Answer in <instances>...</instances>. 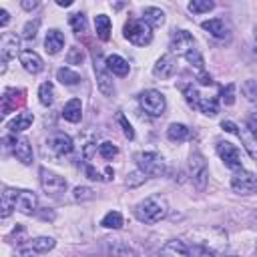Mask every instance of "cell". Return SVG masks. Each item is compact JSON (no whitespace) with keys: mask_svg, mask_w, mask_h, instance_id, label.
<instances>
[{"mask_svg":"<svg viewBox=\"0 0 257 257\" xmlns=\"http://www.w3.org/2000/svg\"><path fill=\"white\" fill-rule=\"evenodd\" d=\"M8 22H10V14H8V10L0 8V26H6Z\"/></svg>","mask_w":257,"mask_h":257,"instance_id":"cell-48","label":"cell"},{"mask_svg":"<svg viewBox=\"0 0 257 257\" xmlns=\"http://www.w3.org/2000/svg\"><path fill=\"white\" fill-rule=\"evenodd\" d=\"M38 26H40V20H38V18H34V20H28V22L24 24V28H22V36H24L26 40H32V38L36 36V30H38Z\"/></svg>","mask_w":257,"mask_h":257,"instance_id":"cell-41","label":"cell"},{"mask_svg":"<svg viewBox=\"0 0 257 257\" xmlns=\"http://www.w3.org/2000/svg\"><path fill=\"white\" fill-rule=\"evenodd\" d=\"M225 257H235V255H225Z\"/></svg>","mask_w":257,"mask_h":257,"instance_id":"cell-54","label":"cell"},{"mask_svg":"<svg viewBox=\"0 0 257 257\" xmlns=\"http://www.w3.org/2000/svg\"><path fill=\"white\" fill-rule=\"evenodd\" d=\"M84 173H86V177H88V179H92V181H100V179H102V177H100V173H98L92 165H86Z\"/></svg>","mask_w":257,"mask_h":257,"instance_id":"cell-46","label":"cell"},{"mask_svg":"<svg viewBox=\"0 0 257 257\" xmlns=\"http://www.w3.org/2000/svg\"><path fill=\"white\" fill-rule=\"evenodd\" d=\"M241 94H243L253 106H257V80H255V78L245 80V82L241 84Z\"/></svg>","mask_w":257,"mask_h":257,"instance_id":"cell-32","label":"cell"},{"mask_svg":"<svg viewBox=\"0 0 257 257\" xmlns=\"http://www.w3.org/2000/svg\"><path fill=\"white\" fill-rule=\"evenodd\" d=\"M56 241L52 237H34L30 239L26 245H20L18 253L22 257H32V255H42V253H48L50 249H54Z\"/></svg>","mask_w":257,"mask_h":257,"instance_id":"cell-12","label":"cell"},{"mask_svg":"<svg viewBox=\"0 0 257 257\" xmlns=\"http://www.w3.org/2000/svg\"><path fill=\"white\" fill-rule=\"evenodd\" d=\"M16 211L24 215H34L38 211V197L32 191L16 189Z\"/></svg>","mask_w":257,"mask_h":257,"instance_id":"cell-14","label":"cell"},{"mask_svg":"<svg viewBox=\"0 0 257 257\" xmlns=\"http://www.w3.org/2000/svg\"><path fill=\"white\" fill-rule=\"evenodd\" d=\"M6 143H10V149H12V155L22 163V165H30L32 163V147L26 139H6Z\"/></svg>","mask_w":257,"mask_h":257,"instance_id":"cell-17","label":"cell"},{"mask_svg":"<svg viewBox=\"0 0 257 257\" xmlns=\"http://www.w3.org/2000/svg\"><path fill=\"white\" fill-rule=\"evenodd\" d=\"M32 120H34V114H32V112H18V114L8 122V128H10V133H22V131L30 128Z\"/></svg>","mask_w":257,"mask_h":257,"instance_id":"cell-24","label":"cell"},{"mask_svg":"<svg viewBox=\"0 0 257 257\" xmlns=\"http://www.w3.org/2000/svg\"><path fill=\"white\" fill-rule=\"evenodd\" d=\"M72 197H74V201H88L94 197V191L90 187H76L72 191Z\"/></svg>","mask_w":257,"mask_h":257,"instance_id":"cell-43","label":"cell"},{"mask_svg":"<svg viewBox=\"0 0 257 257\" xmlns=\"http://www.w3.org/2000/svg\"><path fill=\"white\" fill-rule=\"evenodd\" d=\"M18 60H20L22 68H24L26 72H30V74H38V72L44 70V60H42V56H40L38 52H34V50H22V52L18 54Z\"/></svg>","mask_w":257,"mask_h":257,"instance_id":"cell-15","label":"cell"},{"mask_svg":"<svg viewBox=\"0 0 257 257\" xmlns=\"http://www.w3.org/2000/svg\"><path fill=\"white\" fill-rule=\"evenodd\" d=\"M221 128H225L227 133H233V135H237V133H239V131H237L239 126H237L235 122H231V120H223V122H221Z\"/></svg>","mask_w":257,"mask_h":257,"instance_id":"cell-47","label":"cell"},{"mask_svg":"<svg viewBox=\"0 0 257 257\" xmlns=\"http://www.w3.org/2000/svg\"><path fill=\"white\" fill-rule=\"evenodd\" d=\"M116 120H118V124H120V128H122V133H124V137L126 139H135V131H133V126H131V122L126 120V116L120 112L118 116H116Z\"/></svg>","mask_w":257,"mask_h":257,"instance_id":"cell-44","label":"cell"},{"mask_svg":"<svg viewBox=\"0 0 257 257\" xmlns=\"http://www.w3.org/2000/svg\"><path fill=\"white\" fill-rule=\"evenodd\" d=\"M181 90H183V94H185V100H187L191 106L199 108V102H201V98H203V96H199L197 88H195L193 84H183V86H181Z\"/></svg>","mask_w":257,"mask_h":257,"instance_id":"cell-34","label":"cell"},{"mask_svg":"<svg viewBox=\"0 0 257 257\" xmlns=\"http://www.w3.org/2000/svg\"><path fill=\"white\" fill-rule=\"evenodd\" d=\"M161 257H189V247L181 239H171L161 247Z\"/></svg>","mask_w":257,"mask_h":257,"instance_id":"cell-18","label":"cell"},{"mask_svg":"<svg viewBox=\"0 0 257 257\" xmlns=\"http://www.w3.org/2000/svg\"><path fill=\"white\" fill-rule=\"evenodd\" d=\"M90 257H94V255H90Z\"/></svg>","mask_w":257,"mask_h":257,"instance_id":"cell-55","label":"cell"},{"mask_svg":"<svg viewBox=\"0 0 257 257\" xmlns=\"http://www.w3.org/2000/svg\"><path fill=\"white\" fill-rule=\"evenodd\" d=\"M38 100L44 106H50L54 102V86H52V82H42L38 86Z\"/></svg>","mask_w":257,"mask_h":257,"instance_id":"cell-31","label":"cell"},{"mask_svg":"<svg viewBox=\"0 0 257 257\" xmlns=\"http://www.w3.org/2000/svg\"><path fill=\"white\" fill-rule=\"evenodd\" d=\"M189 135H191V128L183 122H171L169 128H167V137L173 143H183V141L189 139Z\"/></svg>","mask_w":257,"mask_h":257,"instance_id":"cell-25","label":"cell"},{"mask_svg":"<svg viewBox=\"0 0 257 257\" xmlns=\"http://www.w3.org/2000/svg\"><path fill=\"white\" fill-rule=\"evenodd\" d=\"M24 10H34V8H38V2L36 0H32V2H28V0H24L22 4H20Z\"/></svg>","mask_w":257,"mask_h":257,"instance_id":"cell-50","label":"cell"},{"mask_svg":"<svg viewBox=\"0 0 257 257\" xmlns=\"http://www.w3.org/2000/svg\"><path fill=\"white\" fill-rule=\"evenodd\" d=\"M199 110L203 112V114H207V116H215L217 112H219V104H217V98H201V102H199Z\"/></svg>","mask_w":257,"mask_h":257,"instance_id":"cell-35","label":"cell"},{"mask_svg":"<svg viewBox=\"0 0 257 257\" xmlns=\"http://www.w3.org/2000/svg\"><path fill=\"white\" fill-rule=\"evenodd\" d=\"M110 28H112V24H110V18L106 14H98L94 18V30H96V36L100 40H108L110 38Z\"/></svg>","mask_w":257,"mask_h":257,"instance_id":"cell-27","label":"cell"},{"mask_svg":"<svg viewBox=\"0 0 257 257\" xmlns=\"http://www.w3.org/2000/svg\"><path fill=\"white\" fill-rule=\"evenodd\" d=\"M139 104L141 108L149 114V116H161L167 108V100H165V94L157 88H147L139 94Z\"/></svg>","mask_w":257,"mask_h":257,"instance_id":"cell-4","label":"cell"},{"mask_svg":"<svg viewBox=\"0 0 257 257\" xmlns=\"http://www.w3.org/2000/svg\"><path fill=\"white\" fill-rule=\"evenodd\" d=\"M231 189L237 195H253V193H257V177H255V173L245 171V169L235 171L233 177H231Z\"/></svg>","mask_w":257,"mask_h":257,"instance_id":"cell-7","label":"cell"},{"mask_svg":"<svg viewBox=\"0 0 257 257\" xmlns=\"http://www.w3.org/2000/svg\"><path fill=\"white\" fill-rule=\"evenodd\" d=\"M68 24H70V28H72L76 34H80V32H84V28H86V16H84L82 12H74V14H70Z\"/></svg>","mask_w":257,"mask_h":257,"instance_id":"cell-36","label":"cell"},{"mask_svg":"<svg viewBox=\"0 0 257 257\" xmlns=\"http://www.w3.org/2000/svg\"><path fill=\"white\" fill-rule=\"evenodd\" d=\"M135 161H137V167L145 175L159 177V175L165 173V159L155 151H141V153L135 155Z\"/></svg>","mask_w":257,"mask_h":257,"instance_id":"cell-5","label":"cell"},{"mask_svg":"<svg viewBox=\"0 0 257 257\" xmlns=\"http://www.w3.org/2000/svg\"><path fill=\"white\" fill-rule=\"evenodd\" d=\"M253 42H255V52H257V24L253 28Z\"/></svg>","mask_w":257,"mask_h":257,"instance_id":"cell-53","label":"cell"},{"mask_svg":"<svg viewBox=\"0 0 257 257\" xmlns=\"http://www.w3.org/2000/svg\"><path fill=\"white\" fill-rule=\"evenodd\" d=\"M12 211H16V189L6 187L2 193V201H0V217L6 219Z\"/></svg>","mask_w":257,"mask_h":257,"instance_id":"cell-23","label":"cell"},{"mask_svg":"<svg viewBox=\"0 0 257 257\" xmlns=\"http://www.w3.org/2000/svg\"><path fill=\"white\" fill-rule=\"evenodd\" d=\"M82 116V102L80 98H70L64 106H62V118L68 122H78Z\"/></svg>","mask_w":257,"mask_h":257,"instance_id":"cell-22","label":"cell"},{"mask_svg":"<svg viewBox=\"0 0 257 257\" xmlns=\"http://www.w3.org/2000/svg\"><path fill=\"white\" fill-rule=\"evenodd\" d=\"M100 225H102L104 229H120V227L124 225V219H122V215H120L118 211H108V213L100 219Z\"/></svg>","mask_w":257,"mask_h":257,"instance_id":"cell-30","label":"cell"},{"mask_svg":"<svg viewBox=\"0 0 257 257\" xmlns=\"http://www.w3.org/2000/svg\"><path fill=\"white\" fill-rule=\"evenodd\" d=\"M217 155L221 157V161L225 163L227 169H231V171L243 169V165H241V153H239V149L235 145H231L227 141L217 143Z\"/></svg>","mask_w":257,"mask_h":257,"instance_id":"cell-11","label":"cell"},{"mask_svg":"<svg viewBox=\"0 0 257 257\" xmlns=\"http://www.w3.org/2000/svg\"><path fill=\"white\" fill-rule=\"evenodd\" d=\"M38 173H40V187L44 189L46 195H50V197H58V195L66 193L68 183H66L64 177H60V175L48 171L46 167H42Z\"/></svg>","mask_w":257,"mask_h":257,"instance_id":"cell-6","label":"cell"},{"mask_svg":"<svg viewBox=\"0 0 257 257\" xmlns=\"http://www.w3.org/2000/svg\"><path fill=\"white\" fill-rule=\"evenodd\" d=\"M124 38L135 46H147L153 40V26L147 24L143 18H128L124 22Z\"/></svg>","mask_w":257,"mask_h":257,"instance_id":"cell-2","label":"cell"},{"mask_svg":"<svg viewBox=\"0 0 257 257\" xmlns=\"http://www.w3.org/2000/svg\"><path fill=\"white\" fill-rule=\"evenodd\" d=\"M189 257H215V251L201 243H193L189 247Z\"/></svg>","mask_w":257,"mask_h":257,"instance_id":"cell-38","label":"cell"},{"mask_svg":"<svg viewBox=\"0 0 257 257\" xmlns=\"http://www.w3.org/2000/svg\"><path fill=\"white\" fill-rule=\"evenodd\" d=\"M199 82H201V84H205V86H209V84H213V78H211V74L201 72V74H199Z\"/></svg>","mask_w":257,"mask_h":257,"instance_id":"cell-49","label":"cell"},{"mask_svg":"<svg viewBox=\"0 0 257 257\" xmlns=\"http://www.w3.org/2000/svg\"><path fill=\"white\" fill-rule=\"evenodd\" d=\"M145 179H147V175H145L141 169H137V171H133V173L126 175L124 185H126V187H139L141 183H145Z\"/></svg>","mask_w":257,"mask_h":257,"instance_id":"cell-40","label":"cell"},{"mask_svg":"<svg viewBox=\"0 0 257 257\" xmlns=\"http://www.w3.org/2000/svg\"><path fill=\"white\" fill-rule=\"evenodd\" d=\"M94 74H96V86H98V90L104 96H112V92H114L112 76H110V70L106 68V62L98 54H94Z\"/></svg>","mask_w":257,"mask_h":257,"instance_id":"cell-9","label":"cell"},{"mask_svg":"<svg viewBox=\"0 0 257 257\" xmlns=\"http://www.w3.org/2000/svg\"><path fill=\"white\" fill-rule=\"evenodd\" d=\"M169 48H171V54H177V56H187L193 48H195V38L189 30H175L171 34V40H169Z\"/></svg>","mask_w":257,"mask_h":257,"instance_id":"cell-8","label":"cell"},{"mask_svg":"<svg viewBox=\"0 0 257 257\" xmlns=\"http://www.w3.org/2000/svg\"><path fill=\"white\" fill-rule=\"evenodd\" d=\"M185 58L189 60V64H193L195 68H199V70L203 72V68H205V60H203V56H201V52H199L197 48H193Z\"/></svg>","mask_w":257,"mask_h":257,"instance_id":"cell-42","label":"cell"},{"mask_svg":"<svg viewBox=\"0 0 257 257\" xmlns=\"http://www.w3.org/2000/svg\"><path fill=\"white\" fill-rule=\"evenodd\" d=\"M249 128H251L253 137L257 139V116H251V118H249Z\"/></svg>","mask_w":257,"mask_h":257,"instance_id":"cell-51","label":"cell"},{"mask_svg":"<svg viewBox=\"0 0 257 257\" xmlns=\"http://www.w3.org/2000/svg\"><path fill=\"white\" fill-rule=\"evenodd\" d=\"M219 96H221V102L223 104H227V106H231L233 102H235V84H225L223 88H221V92H219Z\"/></svg>","mask_w":257,"mask_h":257,"instance_id":"cell-39","label":"cell"},{"mask_svg":"<svg viewBox=\"0 0 257 257\" xmlns=\"http://www.w3.org/2000/svg\"><path fill=\"white\" fill-rule=\"evenodd\" d=\"M104 62H106V68L110 70V74H116V76H126L128 70H131V64H128L122 56H118V54L106 56Z\"/></svg>","mask_w":257,"mask_h":257,"instance_id":"cell-21","label":"cell"},{"mask_svg":"<svg viewBox=\"0 0 257 257\" xmlns=\"http://www.w3.org/2000/svg\"><path fill=\"white\" fill-rule=\"evenodd\" d=\"M169 213V205L163 197L159 195H153V197H147L145 201H141L137 207H135V217L141 221V223H147V225H153V223H159L161 219H165Z\"/></svg>","mask_w":257,"mask_h":257,"instance_id":"cell-1","label":"cell"},{"mask_svg":"<svg viewBox=\"0 0 257 257\" xmlns=\"http://www.w3.org/2000/svg\"><path fill=\"white\" fill-rule=\"evenodd\" d=\"M20 42L16 38V34L12 32H4L2 38H0V56H2V68L0 72H6V64L8 60L16 58V54H20Z\"/></svg>","mask_w":257,"mask_h":257,"instance_id":"cell-10","label":"cell"},{"mask_svg":"<svg viewBox=\"0 0 257 257\" xmlns=\"http://www.w3.org/2000/svg\"><path fill=\"white\" fill-rule=\"evenodd\" d=\"M143 20L151 26H161V24H165V12L157 6H147L143 10Z\"/></svg>","mask_w":257,"mask_h":257,"instance_id":"cell-26","label":"cell"},{"mask_svg":"<svg viewBox=\"0 0 257 257\" xmlns=\"http://www.w3.org/2000/svg\"><path fill=\"white\" fill-rule=\"evenodd\" d=\"M56 4H58V6H64V8H66V6H70V4H72V0H58Z\"/></svg>","mask_w":257,"mask_h":257,"instance_id":"cell-52","label":"cell"},{"mask_svg":"<svg viewBox=\"0 0 257 257\" xmlns=\"http://www.w3.org/2000/svg\"><path fill=\"white\" fill-rule=\"evenodd\" d=\"M44 46H46V52L48 54H58L62 48H64V34L56 28L48 30L46 32V38H44Z\"/></svg>","mask_w":257,"mask_h":257,"instance_id":"cell-19","label":"cell"},{"mask_svg":"<svg viewBox=\"0 0 257 257\" xmlns=\"http://www.w3.org/2000/svg\"><path fill=\"white\" fill-rule=\"evenodd\" d=\"M187 8H189V12H193V14H203V12L213 10V8H215V2H213V0H193V2L187 4Z\"/></svg>","mask_w":257,"mask_h":257,"instance_id":"cell-33","label":"cell"},{"mask_svg":"<svg viewBox=\"0 0 257 257\" xmlns=\"http://www.w3.org/2000/svg\"><path fill=\"white\" fill-rule=\"evenodd\" d=\"M177 72V58H175V54H163L157 62H155V66H153V74L157 76V78H171L173 74Z\"/></svg>","mask_w":257,"mask_h":257,"instance_id":"cell-16","label":"cell"},{"mask_svg":"<svg viewBox=\"0 0 257 257\" xmlns=\"http://www.w3.org/2000/svg\"><path fill=\"white\" fill-rule=\"evenodd\" d=\"M98 155H100L102 159H106V161H112V159L118 155V147L112 145L110 141H104V143L98 145Z\"/></svg>","mask_w":257,"mask_h":257,"instance_id":"cell-37","label":"cell"},{"mask_svg":"<svg viewBox=\"0 0 257 257\" xmlns=\"http://www.w3.org/2000/svg\"><path fill=\"white\" fill-rule=\"evenodd\" d=\"M56 80H60L64 86H74V84L80 82V74L76 70L68 68V66H62V68L56 70Z\"/></svg>","mask_w":257,"mask_h":257,"instance_id":"cell-28","label":"cell"},{"mask_svg":"<svg viewBox=\"0 0 257 257\" xmlns=\"http://www.w3.org/2000/svg\"><path fill=\"white\" fill-rule=\"evenodd\" d=\"M189 177L193 181V185L203 191L207 187V181H209V169H207V161L205 157L201 155L199 149H193L191 155H189Z\"/></svg>","mask_w":257,"mask_h":257,"instance_id":"cell-3","label":"cell"},{"mask_svg":"<svg viewBox=\"0 0 257 257\" xmlns=\"http://www.w3.org/2000/svg\"><path fill=\"white\" fill-rule=\"evenodd\" d=\"M201 28L207 30L215 38H225L229 34V28H227V24H225L223 18H209V20L201 22Z\"/></svg>","mask_w":257,"mask_h":257,"instance_id":"cell-20","label":"cell"},{"mask_svg":"<svg viewBox=\"0 0 257 257\" xmlns=\"http://www.w3.org/2000/svg\"><path fill=\"white\" fill-rule=\"evenodd\" d=\"M46 149L56 155V157H64V155H70L74 145H72V139L64 133H54L52 137L46 139Z\"/></svg>","mask_w":257,"mask_h":257,"instance_id":"cell-13","label":"cell"},{"mask_svg":"<svg viewBox=\"0 0 257 257\" xmlns=\"http://www.w3.org/2000/svg\"><path fill=\"white\" fill-rule=\"evenodd\" d=\"M82 58H84V52H82L78 46H74V48H70V52H68V56H66V62H68V64H80Z\"/></svg>","mask_w":257,"mask_h":257,"instance_id":"cell-45","label":"cell"},{"mask_svg":"<svg viewBox=\"0 0 257 257\" xmlns=\"http://www.w3.org/2000/svg\"><path fill=\"white\" fill-rule=\"evenodd\" d=\"M108 253H110V257H137L135 249L128 247V245L122 243V241H114V243H110V245H108Z\"/></svg>","mask_w":257,"mask_h":257,"instance_id":"cell-29","label":"cell"}]
</instances>
